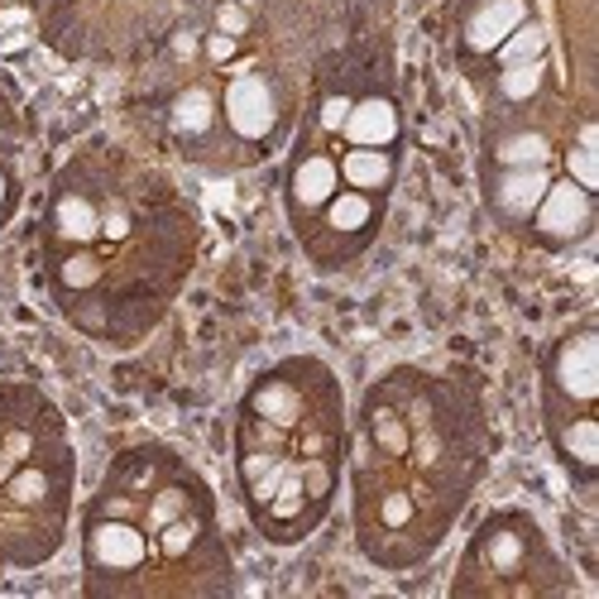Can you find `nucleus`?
I'll return each mask as SVG.
<instances>
[{
	"label": "nucleus",
	"instance_id": "obj_1",
	"mask_svg": "<svg viewBox=\"0 0 599 599\" xmlns=\"http://www.w3.org/2000/svg\"><path fill=\"white\" fill-rule=\"evenodd\" d=\"M144 561V533L125 518H101L87 527V566L101 575H130Z\"/></svg>",
	"mask_w": 599,
	"mask_h": 599
},
{
	"label": "nucleus",
	"instance_id": "obj_2",
	"mask_svg": "<svg viewBox=\"0 0 599 599\" xmlns=\"http://www.w3.org/2000/svg\"><path fill=\"white\" fill-rule=\"evenodd\" d=\"M537 231L551 240H575L590 225V192L580 183H547L542 201H537Z\"/></svg>",
	"mask_w": 599,
	"mask_h": 599
},
{
	"label": "nucleus",
	"instance_id": "obj_3",
	"mask_svg": "<svg viewBox=\"0 0 599 599\" xmlns=\"http://www.w3.org/2000/svg\"><path fill=\"white\" fill-rule=\"evenodd\" d=\"M557 383L561 393L575 403H595L599 393V345H595V331H575L557 355Z\"/></svg>",
	"mask_w": 599,
	"mask_h": 599
},
{
	"label": "nucleus",
	"instance_id": "obj_4",
	"mask_svg": "<svg viewBox=\"0 0 599 599\" xmlns=\"http://www.w3.org/2000/svg\"><path fill=\"white\" fill-rule=\"evenodd\" d=\"M225 115H231V125L245 139H259L273 130L279 106H273V91L264 87L259 77H240V82H231V91H225Z\"/></svg>",
	"mask_w": 599,
	"mask_h": 599
},
{
	"label": "nucleus",
	"instance_id": "obj_5",
	"mask_svg": "<svg viewBox=\"0 0 599 599\" xmlns=\"http://www.w3.org/2000/svg\"><path fill=\"white\" fill-rule=\"evenodd\" d=\"M341 135L355 144V149H383L393 135H399V111H393V101H383V96H369V101H355L351 115H345Z\"/></svg>",
	"mask_w": 599,
	"mask_h": 599
},
{
	"label": "nucleus",
	"instance_id": "obj_6",
	"mask_svg": "<svg viewBox=\"0 0 599 599\" xmlns=\"http://www.w3.org/2000/svg\"><path fill=\"white\" fill-rule=\"evenodd\" d=\"M518 24H523V0H485L465 24V39H470V48H499Z\"/></svg>",
	"mask_w": 599,
	"mask_h": 599
},
{
	"label": "nucleus",
	"instance_id": "obj_7",
	"mask_svg": "<svg viewBox=\"0 0 599 599\" xmlns=\"http://www.w3.org/2000/svg\"><path fill=\"white\" fill-rule=\"evenodd\" d=\"M335 183H341V168L331 159H321V154H311L293 173V201L297 207H321V201L335 197Z\"/></svg>",
	"mask_w": 599,
	"mask_h": 599
},
{
	"label": "nucleus",
	"instance_id": "obj_8",
	"mask_svg": "<svg viewBox=\"0 0 599 599\" xmlns=\"http://www.w3.org/2000/svg\"><path fill=\"white\" fill-rule=\"evenodd\" d=\"M547 183L551 178L542 173V168H509V173L499 178V207L513 211V216H527L537 201H542Z\"/></svg>",
	"mask_w": 599,
	"mask_h": 599
},
{
	"label": "nucleus",
	"instance_id": "obj_9",
	"mask_svg": "<svg viewBox=\"0 0 599 599\" xmlns=\"http://www.w3.org/2000/svg\"><path fill=\"white\" fill-rule=\"evenodd\" d=\"M341 178L355 192H375L393 178V163H389V154L383 149H351L345 154V163H341Z\"/></svg>",
	"mask_w": 599,
	"mask_h": 599
},
{
	"label": "nucleus",
	"instance_id": "obj_10",
	"mask_svg": "<svg viewBox=\"0 0 599 599\" xmlns=\"http://www.w3.org/2000/svg\"><path fill=\"white\" fill-rule=\"evenodd\" d=\"M211 115H216V106H211L207 91H183L173 101V125L183 130V135H201V130H211Z\"/></svg>",
	"mask_w": 599,
	"mask_h": 599
},
{
	"label": "nucleus",
	"instance_id": "obj_11",
	"mask_svg": "<svg viewBox=\"0 0 599 599\" xmlns=\"http://www.w3.org/2000/svg\"><path fill=\"white\" fill-rule=\"evenodd\" d=\"M369 216H375V207H369L365 192H345V197H331L327 201L331 231H359V225H369Z\"/></svg>",
	"mask_w": 599,
	"mask_h": 599
},
{
	"label": "nucleus",
	"instance_id": "obj_12",
	"mask_svg": "<svg viewBox=\"0 0 599 599\" xmlns=\"http://www.w3.org/2000/svg\"><path fill=\"white\" fill-rule=\"evenodd\" d=\"M499 159L509 168H542L551 159V144L542 135H513L499 144Z\"/></svg>",
	"mask_w": 599,
	"mask_h": 599
},
{
	"label": "nucleus",
	"instance_id": "obj_13",
	"mask_svg": "<svg viewBox=\"0 0 599 599\" xmlns=\"http://www.w3.org/2000/svg\"><path fill=\"white\" fill-rule=\"evenodd\" d=\"M537 53H542V29H537V24H523V29H513L509 39H503V53H499V63H503V68L537 63Z\"/></svg>",
	"mask_w": 599,
	"mask_h": 599
},
{
	"label": "nucleus",
	"instance_id": "obj_14",
	"mask_svg": "<svg viewBox=\"0 0 599 599\" xmlns=\"http://www.w3.org/2000/svg\"><path fill=\"white\" fill-rule=\"evenodd\" d=\"M561 447H566V451L575 455V465H585V470H590V465L599 461V427L590 423V417H580L575 427H566Z\"/></svg>",
	"mask_w": 599,
	"mask_h": 599
},
{
	"label": "nucleus",
	"instance_id": "obj_15",
	"mask_svg": "<svg viewBox=\"0 0 599 599\" xmlns=\"http://www.w3.org/2000/svg\"><path fill=\"white\" fill-rule=\"evenodd\" d=\"M537 77H542V63H518V68H503V96L523 101V96H533Z\"/></svg>",
	"mask_w": 599,
	"mask_h": 599
},
{
	"label": "nucleus",
	"instance_id": "obj_16",
	"mask_svg": "<svg viewBox=\"0 0 599 599\" xmlns=\"http://www.w3.org/2000/svg\"><path fill=\"white\" fill-rule=\"evenodd\" d=\"M489 561H494V571H518L523 566V542L513 533H494L489 537Z\"/></svg>",
	"mask_w": 599,
	"mask_h": 599
},
{
	"label": "nucleus",
	"instance_id": "obj_17",
	"mask_svg": "<svg viewBox=\"0 0 599 599\" xmlns=\"http://www.w3.org/2000/svg\"><path fill=\"white\" fill-rule=\"evenodd\" d=\"M571 183H580L585 192H590V187H599V163H595V149H585V144H580V149H571Z\"/></svg>",
	"mask_w": 599,
	"mask_h": 599
},
{
	"label": "nucleus",
	"instance_id": "obj_18",
	"mask_svg": "<svg viewBox=\"0 0 599 599\" xmlns=\"http://www.w3.org/2000/svg\"><path fill=\"white\" fill-rule=\"evenodd\" d=\"M216 24H221V34H231V39H235V34L249 29V15L240 5H221V10H216Z\"/></svg>",
	"mask_w": 599,
	"mask_h": 599
},
{
	"label": "nucleus",
	"instance_id": "obj_19",
	"mask_svg": "<svg viewBox=\"0 0 599 599\" xmlns=\"http://www.w3.org/2000/svg\"><path fill=\"white\" fill-rule=\"evenodd\" d=\"M345 115H351V101H345V96H331V101L321 106V125H327V130H341Z\"/></svg>",
	"mask_w": 599,
	"mask_h": 599
},
{
	"label": "nucleus",
	"instance_id": "obj_20",
	"mask_svg": "<svg viewBox=\"0 0 599 599\" xmlns=\"http://www.w3.org/2000/svg\"><path fill=\"white\" fill-rule=\"evenodd\" d=\"M207 53H211V63H225V58L235 53L231 34H211V39H207Z\"/></svg>",
	"mask_w": 599,
	"mask_h": 599
},
{
	"label": "nucleus",
	"instance_id": "obj_21",
	"mask_svg": "<svg viewBox=\"0 0 599 599\" xmlns=\"http://www.w3.org/2000/svg\"><path fill=\"white\" fill-rule=\"evenodd\" d=\"M0 201H5V173H0Z\"/></svg>",
	"mask_w": 599,
	"mask_h": 599
}]
</instances>
